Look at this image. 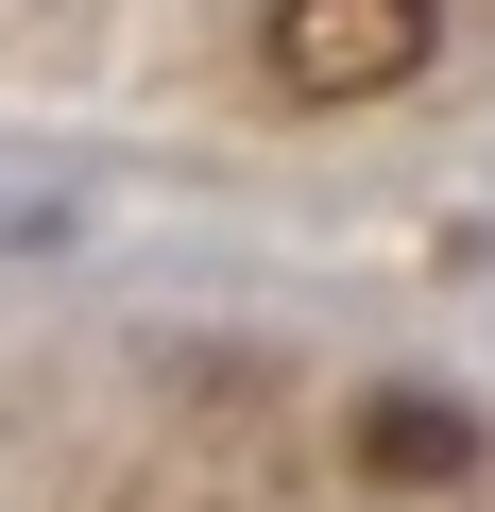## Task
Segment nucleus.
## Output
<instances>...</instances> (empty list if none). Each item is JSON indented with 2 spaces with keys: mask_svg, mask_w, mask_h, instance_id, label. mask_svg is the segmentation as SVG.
Masks as SVG:
<instances>
[{
  "mask_svg": "<svg viewBox=\"0 0 495 512\" xmlns=\"http://www.w3.org/2000/svg\"><path fill=\"white\" fill-rule=\"evenodd\" d=\"M427 52H444V0H257V69H274V103H308V120L427 86Z\"/></svg>",
  "mask_w": 495,
  "mask_h": 512,
  "instance_id": "obj_1",
  "label": "nucleus"
},
{
  "mask_svg": "<svg viewBox=\"0 0 495 512\" xmlns=\"http://www.w3.org/2000/svg\"><path fill=\"white\" fill-rule=\"evenodd\" d=\"M359 478H376V495H461V478H478V410L376 393V410H359Z\"/></svg>",
  "mask_w": 495,
  "mask_h": 512,
  "instance_id": "obj_2",
  "label": "nucleus"
}]
</instances>
